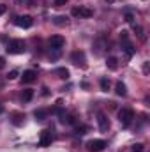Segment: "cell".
<instances>
[{
  "instance_id": "obj_10",
  "label": "cell",
  "mask_w": 150,
  "mask_h": 152,
  "mask_svg": "<svg viewBox=\"0 0 150 152\" xmlns=\"http://www.w3.org/2000/svg\"><path fill=\"white\" fill-rule=\"evenodd\" d=\"M73 16H83V18H90L92 16V11L90 9H87V7H74L73 9Z\"/></svg>"
},
{
  "instance_id": "obj_1",
  "label": "cell",
  "mask_w": 150,
  "mask_h": 152,
  "mask_svg": "<svg viewBox=\"0 0 150 152\" xmlns=\"http://www.w3.org/2000/svg\"><path fill=\"white\" fill-rule=\"evenodd\" d=\"M25 50H27V44L23 39H12L7 44V53H11V55H21V53H25Z\"/></svg>"
},
{
  "instance_id": "obj_17",
  "label": "cell",
  "mask_w": 150,
  "mask_h": 152,
  "mask_svg": "<svg viewBox=\"0 0 150 152\" xmlns=\"http://www.w3.org/2000/svg\"><path fill=\"white\" fill-rule=\"evenodd\" d=\"M57 75H58V78H62V80H67V78H69V69L58 67V69H57Z\"/></svg>"
},
{
  "instance_id": "obj_14",
  "label": "cell",
  "mask_w": 150,
  "mask_h": 152,
  "mask_svg": "<svg viewBox=\"0 0 150 152\" xmlns=\"http://www.w3.org/2000/svg\"><path fill=\"white\" fill-rule=\"evenodd\" d=\"M32 97H34V90H32V88H25L23 94H21V101H23V103H28Z\"/></svg>"
},
{
  "instance_id": "obj_27",
  "label": "cell",
  "mask_w": 150,
  "mask_h": 152,
  "mask_svg": "<svg viewBox=\"0 0 150 152\" xmlns=\"http://www.w3.org/2000/svg\"><path fill=\"white\" fill-rule=\"evenodd\" d=\"M143 73H145V75H149V62H145V64H143Z\"/></svg>"
},
{
  "instance_id": "obj_5",
  "label": "cell",
  "mask_w": 150,
  "mask_h": 152,
  "mask_svg": "<svg viewBox=\"0 0 150 152\" xmlns=\"http://www.w3.org/2000/svg\"><path fill=\"white\" fill-rule=\"evenodd\" d=\"M51 142H53V134H51V131H50V129H44V131H41L39 147H48V145H51Z\"/></svg>"
},
{
  "instance_id": "obj_3",
  "label": "cell",
  "mask_w": 150,
  "mask_h": 152,
  "mask_svg": "<svg viewBox=\"0 0 150 152\" xmlns=\"http://www.w3.org/2000/svg\"><path fill=\"white\" fill-rule=\"evenodd\" d=\"M14 25L20 27V28H30V27L34 25V20H32V16H28V14L16 16V18H14Z\"/></svg>"
},
{
  "instance_id": "obj_7",
  "label": "cell",
  "mask_w": 150,
  "mask_h": 152,
  "mask_svg": "<svg viewBox=\"0 0 150 152\" xmlns=\"http://www.w3.org/2000/svg\"><path fill=\"white\" fill-rule=\"evenodd\" d=\"M97 124H99V129L103 133H106L110 129V120H108V117L104 113H97Z\"/></svg>"
},
{
  "instance_id": "obj_11",
  "label": "cell",
  "mask_w": 150,
  "mask_h": 152,
  "mask_svg": "<svg viewBox=\"0 0 150 152\" xmlns=\"http://www.w3.org/2000/svg\"><path fill=\"white\" fill-rule=\"evenodd\" d=\"M122 44H124V48H122V50H124L125 57H127V58H131V57H133V55L136 53V48H134V46H133V44H131L129 41H127V42H122Z\"/></svg>"
},
{
  "instance_id": "obj_12",
  "label": "cell",
  "mask_w": 150,
  "mask_h": 152,
  "mask_svg": "<svg viewBox=\"0 0 150 152\" xmlns=\"http://www.w3.org/2000/svg\"><path fill=\"white\" fill-rule=\"evenodd\" d=\"M115 92H117V96H120V97H125V94H127V88H125V85H124L122 81H118V83H117V87H115Z\"/></svg>"
},
{
  "instance_id": "obj_9",
  "label": "cell",
  "mask_w": 150,
  "mask_h": 152,
  "mask_svg": "<svg viewBox=\"0 0 150 152\" xmlns=\"http://www.w3.org/2000/svg\"><path fill=\"white\" fill-rule=\"evenodd\" d=\"M36 80H37V73L32 71V69L25 71L23 76H21V81H23V83H32V81H36Z\"/></svg>"
},
{
  "instance_id": "obj_4",
  "label": "cell",
  "mask_w": 150,
  "mask_h": 152,
  "mask_svg": "<svg viewBox=\"0 0 150 152\" xmlns=\"http://www.w3.org/2000/svg\"><path fill=\"white\" fill-rule=\"evenodd\" d=\"M104 147H106L104 140H90L87 143V151L88 152H101V151H104Z\"/></svg>"
},
{
  "instance_id": "obj_23",
  "label": "cell",
  "mask_w": 150,
  "mask_h": 152,
  "mask_svg": "<svg viewBox=\"0 0 150 152\" xmlns=\"http://www.w3.org/2000/svg\"><path fill=\"white\" fill-rule=\"evenodd\" d=\"M18 75H20V73H18L16 69H12V71L7 75V78H9V80H16V78H18Z\"/></svg>"
},
{
  "instance_id": "obj_28",
  "label": "cell",
  "mask_w": 150,
  "mask_h": 152,
  "mask_svg": "<svg viewBox=\"0 0 150 152\" xmlns=\"http://www.w3.org/2000/svg\"><path fill=\"white\" fill-rule=\"evenodd\" d=\"M4 67H5V58L0 57V69H4Z\"/></svg>"
},
{
  "instance_id": "obj_6",
  "label": "cell",
  "mask_w": 150,
  "mask_h": 152,
  "mask_svg": "<svg viewBox=\"0 0 150 152\" xmlns=\"http://www.w3.org/2000/svg\"><path fill=\"white\" fill-rule=\"evenodd\" d=\"M66 44V39L62 36H51L50 37V48L55 50V51H60V48Z\"/></svg>"
},
{
  "instance_id": "obj_22",
  "label": "cell",
  "mask_w": 150,
  "mask_h": 152,
  "mask_svg": "<svg viewBox=\"0 0 150 152\" xmlns=\"http://www.w3.org/2000/svg\"><path fill=\"white\" fill-rule=\"evenodd\" d=\"M120 41H122V42H127V41H129V34H127L125 30H122V34H120Z\"/></svg>"
},
{
  "instance_id": "obj_29",
  "label": "cell",
  "mask_w": 150,
  "mask_h": 152,
  "mask_svg": "<svg viewBox=\"0 0 150 152\" xmlns=\"http://www.w3.org/2000/svg\"><path fill=\"white\" fill-rule=\"evenodd\" d=\"M104 2H106V4H113V2H115V0H104Z\"/></svg>"
},
{
  "instance_id": "obj_15",
  "label": "cell",
  "mask_w": 150,
  "mask_h": 152,
  "mask_svg": "<svg viewBox=\"0 0 150 152\" xmlns=\"http://www.w3.org/2000/svg\"><path fill=\"white\" fill-rule=\"evenodd\" d=\"M34 117H36V120H44L46 117H48V112L46 110H42V108H39L34 112Z\"/></svg>"
},
{
  "instance_id": "obj_25",
  "label": "cell",
  "mask_w": 150,
  "mask_h": 152,
  "mask_svg": "<svg viewBox=\"0 0 150 152\" xmlns=\"http://www.w3.org/2000/svg\"><path fill=\"white\" fill-rule=\"evenodd\" d=\"M66 4H67V0H55V7H62Z\"/></svg>"
},
{
  "instance_id": "obj_24",
  "label": "cell",
  "mask_w": 150,
  "mask_h": 152,
  "mask_svg": "<svg viewBox=\"0 0 150 152\" xmlns=\"http://www.w3.org/2000/svg\"><path fill=\"white\" fill-rule=\"evenodd\" d=\"M125 21H127V23H133V21H134V16H133L131 12H125Z\"/></svg>"
},
{
  "instance_id": "obj_21",
  "label": "cell",
  "mask_w": 150,
  "mask_h": 152,
  "mask_svg": "<svg viewBox=\"0 0 150 152\" xmlns=\"http://www.w3.org/2000/svg\"><path fill=\"white\" fill-rule=\"evenodd\" d=\"M85 131H87V127H85V126H78V127L74 129L76 134H85Z\"/></svg>"
},
{
  "instance_id": "obj_20",
  "label": "cell",
  "mask_w": 150,
  "mask_h": 152,
  "mask_svg": "<svg viewBox=\"0 0 150 152\" xmlns=\"http://www.w3.org/2000/svg\"><path fill=\"white\" fill-rule=\"evenodd\" d=\"M134 32H136V36L140 39H145V36H143V28L140 27V25H134Z\"/></svg>"
},
{
  "instance_id": "obj_19",
  "label": "cell",
  "mask_w": 150,
  "mask_h": 152,
  "mask_svg": "<svg viewBox=\"0 0 150 152\" xmlns=\"http://www.w3.org/2000/svg\"><path fill=\"white\" fill-rule=\"evenodd\" d=\"M131 152H145V145H143V143H134L133 149H131Z\"/></svg>"
},
{
  "instance_id": "obj_13",
  "label": "cell",
  "mask_w": 150,
  "mask_h": 152,
  "mask_svg": "<svg viewBox=\"0 0 150 152\" xmlns=\"http://www.w3.org/2000/svg\"><path fill=\"white\" fill-rule=\"evenodd\" d=\"M106 66H108V69L117 71V69H118V60H117V57H108V60H106Z\"/></svg>"
},
{
  "instance_id": "obj_16",
  "label": "cell",
  "mask_w": 150,
  "mask_h": 152,
  "mask_svg": "<svg viewBox=\"0 0 150 152\" xmlns=\"http://www.w3.org/2000/svg\"><path fill=\"white\" fill-rule=\"evenodd\" d=\"M110 87H111L110 80H108V78H101V90H103V92H108Z\"/></svg>"
},
{
  "instance_id": "obj_26",
  "label": "cell",
  "mask_w": 150,
  "mask_h": 152,
  "mask_svg": "<svg viewBox=\"0 0 150 152\" xmlns=\"http://www.w3.org/2000/svg\"><path fill=\"white\" fill-rule=\"evenodd\" d=\"M5 11H7V5H4V4H0V16H2V14H4Z\"/></svg>"
},
{
  "instance_id": "obj_2",
  "label": "cell",
  "mask_w": 150,
  "mask_h": 152,
  "mask_svg": "<svg viewBox=\"0 0 150 152\" xmlns=\"http://www.w3.org/2000/svg\"><path fill=\"white\" fill-rule=\"evenodd\" d=\"M133 118H134V112H133L131 108H122V110L118 112V120H120V124H122L124 127L131 126Z\"/></svg>"
},
{
  "instance_id": "obj_8",
  "label": "cell",
  "mask_w": 150,
  "mask_h": 152,
  "mask_svg": "<svg viewBox=\"0 0 150 152\" xmlns=\"http://www.w3.org/2000/svg\"><path fill=\"white\" fill-rule=\"evenodd\" d=\"M71 60L74 62L76 66H81V67L87 66V64H85L87 60H85V53H83V51H74V53L71 55Z\"/></svg>"
},
{
  "instance_id": "obj_18",
  "label": "cell",
  "mask_w": 150,
  "mask_h": 152,
  "mask_svg": "<svg viewBox=\"0 0 150 152\" xmlns=\"http://www.w3.org/2000/svg\"><path fill=\"white\" fill-rule=\"evenodd\" d=\"M53 23L58 25V27H64V25L67 23V18H66V16H57V18H53Z\"/></svg>"
},
{
  "instance_id": "obj_30",
  "label": "cell",
  "mask_w": 150,
  "mask_h": 152,
  "mask_svg": "<svg viewBox=\"0 0 150 152\" xmlns=\"http://www.w3.org/2000/svg\"><path fill=\"white\" fill-rule=\"evenodd\" d=\"M2 112H4V106H2V104H0V113H2Z\"/></svg>"
}]
</instances>
